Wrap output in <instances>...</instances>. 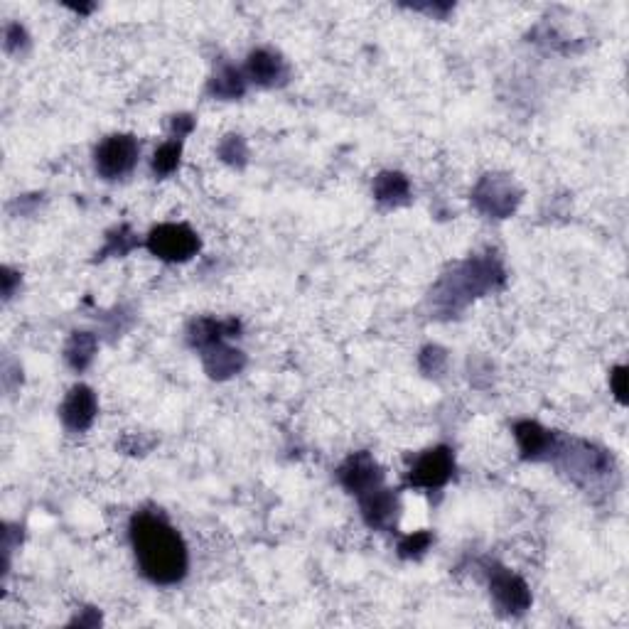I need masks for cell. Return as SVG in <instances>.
I'll return each instance as SVG.
<instances>
[{"label": "cell", "mask_w": 629, "mask_h": 629, "mask_svg": "<svg viewBox=\"0 0 629 629\" xmlns=\"http://www.w3.org/2000/svg\"><path fill=\"white\" fill-rule=\"evenodd\" d=\"M514 435L516 443H519L521 455H524L526 460H553L558 440H561L556 433H551V430H546L544 426H539V423L534 421L516 423Z\"/></svg>", "instance_id": "8"}, {"label": "cell", "mask_w": 629, "mask_h": 629, "mask_svg": "<svg viewBox=\"0 0 629 629\" xmlns=\"http://www.w3.org/2000/svg\"><path fill=\"white\" fill-rule=\"evenodd\" d=\"M219 155H222L224 160H227V163H234L236 165V160H244L246 158V145H244V141H241L239 136H227V141L222 143V148H219Z\"/></svg>", "instance_id": "20"}, {"label": "cell", "mask_w": 629, "mask_h": 629, "mask_svg": "<svg viewBox=\"0 0 629 629\" xmlns=\"http://www.w3.org/2000/svg\"><path fill=\"white\" fill-rule=\"evenodd\" d=\"M141 145L128 133H116V136L104 138L96 148V170L106 180H118L128 175L138 163Z\"/></svg>", "instance_id": "3"}, {"label": "cell", "mask_w": 629, "mask_h": 629, "mask_svg": "<svg viewBox=\"0 0 629 629\" xmlns=\"http://www.w3.org/2000/svg\"><path fill=\"white\" fill-rule=\"evenodd\" d=\"M94 352H96L94 335H89V332H74L72 340H69L67 344V349H64V357H67L69 367L82 372V369H86L91 364Z\"/></svg>", "instance_id": "16"}, {"label": "cell", "mask_w": 629, "mask_h": 629, "mask_svg": "<svg viewBox=\"0 0 629 629\" xmlns=\"http://www.w3.org/2000/svg\"><path fill=\"white\" fill-rule=\"evenodd\" d=\"M610 386H612V394H615V399L620 403H625L627 401V367L612 369Z\"/></svg>", "instance_id": "21"}, {"label": "cell", "mask_w": 629, "mask_h": 629, "mask_svg": "<svg viewBox=\"0 0 629 629\" xmlns=\"http://www.w3.org/2000/svg\"><path fill=\"white\" fill-rule=\"evenodd\" d=\"M477 207L489 217L504 219L507 214H512L519 204V192L514 190V182L504 180V177L487 175L485 180L477 185L475 195H472Z\"/></svg>", "instance_id": "6"}, {"label": "cell", "mask_w": 629, "mask_h": 629, "mask_svg": "<svg viewBox=\"0 0 629 629\" xmlns=\"http://www.w3.org/2000/svg\"><path fill=\"white\" fill-rule=\"evenodd\" d=\"M455 472V458L453 450L440 445V448L428 450L413 465L411 475H408V482L413 487L421 489H440L443 485H448V480Z\"/></svg>", "instance_id": "5"}, {"label": "cell", "mask_w": 629, "mask_h": 629, "mask_svg": "<svg viewBox=\"0 0 629 629\" xmlns=\"http://www.w3.org/2000/svg\"><path fill=\"white\" fill-rule=\"evenodd\" d=\"M408 192H411V187H408V180L401 172H381L374 180V197L381 204H391V207L403 204L408 200Z\"/></svg>", "instance_id": "14"}, {"label": "cell", "mask_w": 629, "mask_h": 629, "mask_svg": "<svg viewBox=\"0 0 629 629\" xmlns=\"http://www.w3.org/2000/svg\"><path fill=\"white\" fill-rule=\"evenodd\" d=\"M145 246L153 256L168 263L190 261L200 251V236L187 224H160L148 234Z\"/></svg>", "instance_id": "2"}, {"label": "cell", "mask_w": 629, "mask_h": 629, "mask_svg": "<svg viewBox=\"0 0 629 629\" xmlns=\"http://www.w3.org/2000/svg\"><path fill=\"white\" fill-rule=\"evenodd\" d=\"M62 421L64 426L74 433H82L94 423L96 418V396L89 386L79 384L74 386L72 391L67 394V399L62 403Z\"/></svg>", "instance_id": "10"}, {"label": "cell", "mask_w": 629, "mask_h": 629, "mask_svg": "<svg viewBox=\"0 0 629 629\" xmlns=\"http://www.w3.org/2000/svg\"><path fill=\"white\" fill-rule=\"evenodd\" d=\"M362 504V516L372 529H391L399 519L401 504L391 489H384V485L372 489L369 494L359 497Z\"/></svg>", "instance_id": "9"}, {"label": "cell", "mask_w": 629, "mask_h": 629, "mask_svg": "<svg viewBox=\"0 0 629 629\" xmlns=\"http://www.w3.org/2000/svg\"><path fill=\"white\" fill-rule=\"evenodd\" d=\"M244 91H246L244 74H241L239 69L231 67V64H224V67L214 74L212 82H209V94L217 96V99L227 101L239 99V96H244Z\"/></svg>", "instance_id": "15"}, {"label": "cell", "mask_w": 629, "mask_h": 629, "mask_svg": "<svg viewBox=\"0 0 629 629\" xmlns=\"http://www.w3.org/2000/svg\"><path fill=\"white\" fill-rule=\"evenodd\" d=\"M337 477H340V485L357 497H364L372 489L384 485V472L369 453H354L352 458H347Z\"/></svg>", "instance_id": "7"}, {"label": "cell", "mask_w": 629, "mask_h": 629, "mask_svg": "<svg viewBox=\"0 0 629 629\" xmlns=\"http://www.w3.org/2000/svg\"><path fill=\"white\" fill-rule=\"evenodd\" d=\"M204 357V369L212 379H229V376L239 374L244 369L246 359L239 349H231L224 342L212 344V347L202 349Z\"/></svg>", "instance_id": "12"}, {"label": "cell", "mask_w": 629, "mask_h": 629, "mask_svg": "<svg viewBox=\"0 0 629 629\" xmlns=\"http://www.w3.org/2000/svg\"><path fill=\"white\" fill-rule=\"evenodd\" d=\"M180 155H182V143L180 141H170L163 143L153 155V172L158 177H168L177 170L180 165Z\"/></svg>", "instance_id": "17"}, {"label": "cell", "mask_w": 629, "mask_h": 629, "mask_svg": "<svg viewBox=\"0 0 629 629\" xmlns=\"http://www.w3.org/2000/svg\"><path fill=\"white\" fill-rule=\"evenodd\" d=\"M246 74L258 86H278L288 79V64L278 52L256 50L246 62Z\"/></svg>", "instance_id": "11"}, {"label": "cell", "mask_w": 629, "mask_h": 629, "mask_svg": "<svg viewBox=\"0 0 629 629\" xmlns=\"http://www.w3.org/2000/svg\"><path fill=\"white\" fill-rule=\"evenodd\" d=\"M131 544L141 573L155 585L180 583L190 568L182 536L153 512H138L131 519Z\"/></svg>", "instance_id": "1"}, {"label": "cell", "mask_w": 629, "mask_h": 629, "mask_svg": "<svg viewBox=\"0 0 629 629\" xmlns=\"http://www.w3.org/2000/svg\"><path fill=\"white\" fill-rule=\"evenodd\" d=\"M241 325L236 320H212V317H202L195 320L190 327V344L197 349H207L212 344L224 342L227 337L239 335Z\"/></svg>", "instance_id": "13"}, {"label": "cell", "mask_w": 629, "mask_h": 629, "mask_svg": "<svg viewBox=\"0 0 629 629\" xmlns=\"http://www.w3.org/2000/svg\"><path fill=\"white\" fill-rule=\"evenodd\" d=\"M430 544H433V536H430L428 531H418V534L406 536V539L401 541L399 553L403 558H418L428 551Z\"/></svg>", "instance_id": "18"}, {"label": "cell", "mask_w": 629, "mask_h": 629, "mask_svg": "<svg viewBox=\"0 0 629 629\" xmlns=\"http://www.w3.org/2000/svg\"><path fill=\"white\" fill-rule=\"evenodd\" d=\"M487 578L489 593H492L494 602H497L499 612H504V615H521V612L529 610L531 593L519 575L497 566V563H489Z\"/></svg>", "instance_id": "4"}, {"label": "cell", "mask_w": 629, "mask_h": 629, "mask_svg": "<svg viewBox=\"0 0 629 629\" xmlns=\"http://www.w3.org/2000/svg\"><path fill=\"white\" fill-rule=\"evenodd\" d=\"M136 246V239H133V234L128 229H118V234L109 236V244H106V249L101 251V256L106 254H116V256H123L128 254V251Z\"/></svg>", "instance_id": "19"}]
</instances>
